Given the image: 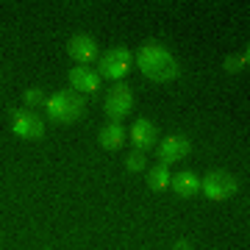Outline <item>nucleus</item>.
<instances>
[{"label":"nucleus","mask_w":250,"mask_h":250,"mask_svg":"<svg viewBox=\"0 0 250 250\" xmlns=\"http://www.w3.org/2000/svg\"><path fill=\"white\" fill-rule=\"evenodd\" d=\"M200 189H203L206 197H211V200H228V197H233L239 192V181L225 170H211L203 181H200Z\"/></svg>","instance_id":"3"},{"label":"nucleus","mask_w":250,"mask_h":250,"mask_svg":"<svg viewBox=\"0 0 250 250\" xmlns=\"http://www.w3.org/2000/svg\"><path fill=\"white\" fill-rule=\"evenodd\" d=\"M100 147L103 150H120L125 145V128L120 123H108V125H103L100 128Z\"/></svg>","instance_id":"12"},{"label":"nucleus","mask_w":250,"mask_h":250,"mask_svg":"<svg viewBox=\"0 0 250 250\" xmlns=\"http://www.w3.org/2000/svg\"><path fill=\"white\" fill-rule=\"evenodd\" d=\"M147 187L153 189V192H161V189L170 187V170L164 167V164H156L150 172H147Z\"/></svg>","instance_id":"13"},{"label":"nucleus","mask_w":250,"mask_h":250,"mask_svg":"<svg viewBox=\"0 0 250 250\" xmlns=\"http://www.w3.org/2000/svg\"><path fill=\"white\" fill-rule=\"evenodd\" d=\"M70 86L78 92V95H92V92H98V86H100L98 70H92V67H75V70H70Z\"/></svg>","instance_id":"10"},{"label":"nucleus","mask_w":250,"mask_h":250,"mask_svg":"<svg viewBox=\"0 0 250 250\" xmlns=\"http://www.w3.org/2000/svg\"><path fill=\"white\" fill-rule=\"evenodd\" d=\"M125 167L131 172H139V170H145V153H139V150H134L128 159H125Z\"/></svg>","instance_id":"16"},{"label":"nucleus","mask_w":250,"mask_h":250,"mask_svg":"<svg viewBox=\"0 0 250 250\" xmlns=\"http://www.w3.org/2000/svg\"><path fill=\"white\" fill-rule=\"evenodd\" d=\"M45 108H47V117H50L56 125H72L75 120L83 117V111H86V98L78 95L75 89H62L47 100Z\"/></svg>","instance_id":"2"},{"label":"nucleus","mask_w":250,"mask_h":250,"mask_svg":"<svg viewBox=\"0 0 250 250\" xmlns=\"http://www.w3.org/2000/svg\"><path fill=\"white\" fill-rule=\"evenodd\" d=\"M11 128H14V134L22 136V139H42L45 136V123H42V117H36V111L31 108H11Z\"/></svg>","instance_id":"4"},{"label":"nucleus","mask_w":250,"mask_h":250,"mask_svg":"<svg viewBox=\"0 0 250 250\" xmlns=\"http://www.w3.org/2000/svg\"><path fill=\"white\" fill-rule=\"evenodd\" d=\"M67 53H70L81 67H89V64L98 59V42H95L89 34H75V36H70V42H67Z\"/></svg>","instance_id":"8"},{"label":"nucleus","mask_w":250,"mask_h":250,"mask_svg":"<svg viewBox=\"0 0 250 250\" xmlns=\"http://www.w3.org/2000/svg\"><path fill=\"white\" fill-rule=\"evenodd\" d=\"M128 136H131V145H134V150L145 153V150H150V147H156L159 131H156V125L147 123V120H136V123L131 125Z\"/></svg>","instance_id":"9"},{"label":"nucleus","mask_w":250,"mask_h":250,"mask_svg":"<svg viewBox=\"0 0 250 250\" xmlns=\"http://www.w3.org/2000/svg\"><path fill=\"white\" fill-rule=\"evenodd\" d=\"M248 62H250L248 50H245V53H239V56H228V59H225V72H239V70H245V67H248Z\"/></svg>","instance_id":"14"},{"label":"nucleus","mask_w":250,"mask_h":250,"mask_svg":"<svg viewBox=\"0 0 250 250\" xmlns=\"http://www.w3.org/2000/svg\"><path fill=\"white\" fill-rule=\"evenodd\" d=\"M170 187L184 200H192L195 195H200V178L195 172H175V175H170Z\"/></svg>","instance_id":"11"},{"label":"nucleus","mask_w":250,"mask_h":250,"mask_svg":"<svg viewBox=\"0 0 250 250\" xmlns=\"http://www.w3.org/2000/svg\"><path fill=\"white\" fill-rule=\"evenodd\" d=\"M131 70V53H128V47H111L106 56H100V64H98V75L100 78H125Z\"/></svg>","instance_id":"5"},{"label":"nucleus","mask_w":250,"mask_h":250,"mask_svg":"<svg viewBox=\"0 0 250 250\" xmlns=\"http://www.w3.org/2000/svg\"><path fill=\"white\" fill-rule=\"evenodd\" d=\"M136 67L139 72H145V78L156 81V83H167V81L178 78V62L172 59L170 50H164L156 42H147V45L139 47L136 53Z\"/></svg>","instance_id":"1"},{"label":"nucleus","mask_w":250,"mask_h":250,"mask_svg":"<svg viewBox=\"0 0 250 250\" xmlns=\"http://www.w3.org/2000/svg\"><path fill=\"white\" fill-rule=\"evenodd\" d=\"M172 250H192V245H189L187 239H181V242H175V248Z\"/></svg>","instance_id":"17"},{"label":"nucleus","mask_w":250,"mask_h":250,"mask_svg":"<svg viewBox=\"0 0 250 250\" xmlns=\"http://www.w3.org/2000/svg\"><path fill=\"white\" fill-rule=\"evenodd\" d=\"M25 103H28V108H31V111H34L36 106H45V103H47L45 92H42V89H28L25 92Z\"/></svg>","instance_id":"15"},{"label":"nucleus","mask_w":250,"mask_h":250,"mask_svg":"<svg viewBox=\"0 0 250 250\" xmlns=\"http://www.w3.org/2000/svg\"><path fill=\"white\" fill-rule=\"evenodd\" d=\"M189 153H192V145H189L187 136H167V139H161V142L156 145V156H159V161L164 167L184 161Z\"/></svg>","instance_id":"7"},{"label":"nucleus","mask_w":250,"mask_h":250,"mask_svg":"<svg viewBox=\"0 0 250 250\" xmlns=\"http://www.w3.org/2000/svg\"><path fill=\"white\" fill-rule=\"evenodd\" d=\"M106 114L111 117V123H120L123 117L131 114V108H134V92L128 83H117L111 86V92L106 95Z\"/></svg>","instance_id":"6"}]
</instances>
